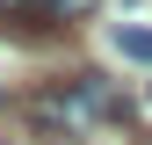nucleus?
Here are the masks:
<instances>
[{
  "instance_id": "nucleus-2",
  "label": "nucleus",
  "mask_w": 152,
  "mask_h": 145,
  "mask_svg": "<svg viewBox=\"0 0 152 145\" xmlns=\"http://www.w3.org/2000/svg\"><path fill=\"white\" fill-rule=\"evenodd\" d=\"M72 145H80V138H72Z\"/></svg>"
},
{
  "instance_id": "nucleus-3",
  "label": "nucleus",
  "mask_w": 152,
  "mask_h": 145,
  "mask_svg": "<svg viewBox=\"0 0 152 145\" xmlns=\"http://www.w3.org/2000/svg\"><path fill=\"white\" fill-rule=\"evenodd\" d=\"M145 145H152V138H145Z\"/></svg>"
},
{
  "instance_id": "nucleus-1",
  "label": "nucleus",
  "mask_w": 152,
  "mask_h": 145,
  "mask_svg": "<svg viewBox=\"0 0 152 145\" xmlns=\"http://www.w3.org/2000/svg\"><path fill=\"white\" fill-rule=\"evenodd\" d=\"M109 44H116V58H138V65H152V29H138V22H116V29H109Z\"/></svg>"
}]
</instances>
